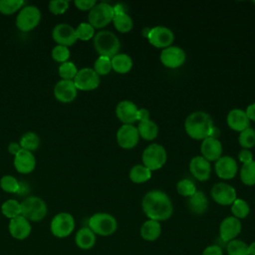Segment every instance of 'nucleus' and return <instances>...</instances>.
<instances>
[{"mask_svg": "<svg viewBox=\"0 0 255 255\" xmlns=\"http://www.w3.org/2000/svg\"><path fill=\"white\" fill-rule=\"evenodd\" d=\"M242 224L238 218L234 216L225 217L219 225V237L223 242L227 243L233 239H236V237L240 234Z\"/></svg>", "mask_w": 255, "mask_h": 255, "instance_id": "2eb2a0df", "label": "nucleus"}, {"mask_svg": "<svg viewBox=\"0 0 255 255\" xmlns=\"http://www.w3.org/2000/svg\"><path fill=\"white\" fill-rule=\"evenodd\" d=\"M8 230L13 238L17 240H24L30 235L32 227L29 220H27L24 216L19 215L15 218L10 219L8 224Z\"/></svg>", "mask_w": 255, "mask_h": 255, "instance_id": "a211bd4d", "label": "nucleus"}, {"mask_svg": "<svg viewBox=\"0 0 255 255\" xmlns=\"http://www.w3.org/2000/svg\"><path fill=\"white\" fill-rule=\"evenodd\" d=\"M69 1L67 0H53L49 2V11L54 15L64 14L69 8Z\"/></svg>", "mask_w": 255, "mask_h": 255, "instance_id": "a18cd8bd", "label": "nucleus"}, {"mask_svg": "<svg viewBox=\"0 0 255 255\" xmlns=\"http://www.w3.org/2000/svg\"><path fill=\"white\" fill-rule=\"evenodd\" d=\"M74 4L79 10L88 11L91 10L97 4V2L96 0H76Z\"/></svg>", "mask_w": 255, "mask_h": 255, "instance_id": "49530a36", "label": "nucleus"}, {"mask_svg": "<svg viewBox=\"0 0 255 255\" xmlns=\"http://www.w3.org/2000/svg\"><path fill=\"white\" fill-rule=\"evenodd\" d=\"M96 234L87 226L78 230L75 236L76 245L83 250H89L96 244Z\"/></svg>", "mask_w": 255, "mask_h": 255, "instance_id": "a878e982", "label": "nucleus"}, {"mask_svg": "<svg viewBox=\"0 0 255 255\" xmlns=\"http://www.w3.org/2000/svg\"><path fill=\"white\" fill-rule=\"evenodd\" d=\"M0 187L9 193H18L20 188V183L16 177L13 175H3L0 179Z\"/></svg>", "mask_w": 255, "mask_h": 255, "instance_id": "4c0bfd02", "label": "nucleus"}, {"mask_svg": "<svg viewBox=\"0 0 255 255\" xmlns=\"http://www.w3.org/2000/svg\"><path fill=\"white\" fill-rule=\"evenodd\" d=\"M214 168L217 176L222 179L233 178L236 175L238 170L235 159L228 155L221 156L219 159H217L215 161Z\"/></svg>", "mask_w": 255, "mask_h": 255, "instance_id": "412c9836", "label": "nucleus"}, {"mask_svg": "<svg viewBox=\"0 0 255 255\" xmlns=\"http://www.w3.org/2000/svg\"><path fill=\"white\" fill-rule=\"evenodd\" d=\"M138 134L140 137H142L145 140H152L157 136L158 133V127L157 125L150 121H142L138 123V126L136 127Z\"/></svg>", "mask_w": 255, "mask_h": 255, "instance_id": "c85d7f7f", "label": "nucleus"}, {"mask_svg": "<svg viewBox=\"0 0 255 255\" xmlns=\"http://www.w3.org/2000/svg\"><path fill=\"white\" fill-rule=\"evenodd\" d=\"M41 21V12L34 5L22 7L16 17V26L22 32H29L35 29Z\"/></svg>", "mask_w": 255, "mask_h": 255, "instance_id": "6e6552de", "label": "nucleus"}, {"mask_svg": "<svg viewBox=\"0 0 255 255\" xmlns=\"http://www.w3.org/2000/svg\"><path fill=\"white\" fill-rule=\"evenodd\" d=\"M147 40L150 45L154 46L155 48H167L171 46L174 41L173 32L163 26H155L150 28Z\"/></svg>", "mask_w": 255, "mask_h": 255, "instance_id": "f8f14e48", "label": "nucleus"}, {"mask_svg": "<svg viewBox=\"0 0 255 255\" xmlns=\"http://www.w3.org/2000/svg\"><path fill=\"white\" fill-rule=\"evenodd\" d=\"M141 238L145 241H155L161 234V226L158 221L147 219L139 229Z\"/></svg>", "mask_w": 255, "mask_h": 255, "instance_id": "bb28decb", "label": "nucleus"}, {"mask_svg": "<svg viewBox=\"0 0 255 255\" xmlns=\"http://www.w3.org/2000/svg\"><path fill=\"white\" fill-rule=\"evenodd\" d=\"M77 88L72 80H60L54 87V97L61 103L68 104L77 97Z\"/></svg>", "mask_w": 255, "mask_h": 255, "instance_id": "f3484780", "label": "nucleus"}, {"mask_svg": "<svg viewBox=\"0 0 255 255\" xmlns=\"http://www.w3.org/2000/svg\"><path fill=\"white\" fill-rule=\"evenodd\" d=\"M189 171L199 181H205L210 177V162L201 155H196L189 162Z\"/></svg>", "mask_w": 255, "mask_h": 255, "instance_id": "aec40b11", "label": "nucleus"}, {"mask_svg": "<svg viewBox=\"0 0 255 255\" xmlns=\"http://www.w3.org/2000/svg\"><path fill=\"white\" fill-rule=\"evenodd\" d=\"M212 118L205 112L197 111L187 116L184 121V129L193 139L203 140L210 137L214 128Z\"/></svg>", "mask_w": 255, "mask_h": 255, "instance_id": "f03ea898", "label": "nucleus"}, {"mask_svg": "<svg viewBox=\"0 0 255 255\" xmlns=\"http://www.w3.org/2000/svg\"><path fill=\"white\" fill-rule=\"evenodd\" d=\"M21 149H22V148H21V146H20V144H19L18 142H10L9 145H8V151H9L11 154H13L14 156H15Z\"/></svg>", "mask_w": 255, "mask_h": 255, "instance_id": "603ef678", "label": "nucleus"}, {"mask_svg": "<svg viewBox=\"0 0 255 255\" xmlns=\"http://www.w3.org/2000/svg\"><path fill=\"white\" fill-rule=\"evenodd\" d=\"M24 5L23 0H0V13L3 15H12Z\"/></svg>", "mask_w": 255, "mask_h": 255, "instance_id": "e433bc0d", "label": "nucleus"}, {"mask_svg": "<svg viewBox=\"0 0 255 255\" xmlns=\"http://www.w3.org/2000/svg\"><path fill=\"white\" fill-rule=\"evenodd\" d=\"M201 156L210 161H216L221 157L222 144L218 138L206 137L202 140L200 145Z\"/></svg>", "mask_w": 255, "mask_h": 255, "instance_id": "4be33fe9", "label": "nucleus"}, {"mask_svg": "<svg viewBox=\"0 0 255 255\" xmlns=\"http://www.w3.org/2000/svg\"><path fill=\"white\" fill-rule=\"evenodd\" d=\"M210 194L217 204L224 206L231 205L237 198L235 188L225 182L215 183L210 190Z\"/></svg>", "mask_w": 255, "mask_h": 255, "instance_id": "9b49d317", "label": "nucleus"}, {"mask_svg": "<svg viewBox=\"0 0 255 255\" xmlns=\"http://www.w3.org/2000/svg\"><path fill=\"white\" fill-rule=\"evenodd\" d=\"M51 55H52L53 60H55L58 63L63 64L68 61V59L70 57V50L68 47L57 45L53 48Z\"/></svg>", "mask_w": 255, "mask_h": 255, "instance_id": "c03bdc74", "label": "nucleus"}, {"mask_svg": "<svg viewBox=\"0 0 255 255\" xmlns=\"http://www.w3.org/2000/svg\"><path fill=\"white\" fill-rule=\"evenodd\" d=\"M76 34L78 40L88 41L95 37V28L89 22H82L76 28Z\"/></svg>", "mask_w": 255, "mask_h": 255, "instance_id": "ea45409f", "label": "nucleus"}, {"mask_svg": "<svg viewBox=\"0 0 255 255\" xmlns=\"http://www.w3.org/2000/svg\"><path fill=\"white\" fill-rule=\"evenodd\" d=\"M176 191L181 196L189 197V196H191L196 191V187H195L194 183L190 179L183 178V179H181V180H179L177 182V184H176Z\"/></svg>", "mask_w": 255, "mask_h": 255, "instance_id": "37998d69", "label": "nucleus"}, {"mask_svg": "<svg viewBox=\"0 0 255 255\" xmlns=\"http://www.w3.org/2000/svg\"><path fill=\"white\" fill-rule=\"evenodd\" d=\"M240 179L245 185H255V160L242 165L240 169Z\"/></svg>", "mask_w": 255, "mask_h": 255, "instance_id": "72a5a7b5", "label": "nucleus"}, {"mask_svg": "<svg viewBox=\"0 0 255 255\" xmlns=\"http://www.w3.org/2000/svg\"><path fill=\"white\" fill-rule=\"evenodd\" d=\"M253 3H254V4H255V1H254V2H253Z\"/></svg>", "mask_w": 255, "mask_h": 255, "instance_id": "4d7b16f0", "label": "nucleus"}, {"mask_svg": "<svg viewBox=\"0 0 255 255\" xmlns=\"http://www.w3.org/2000/svg\"><path fill=\"white\" fill-rule=\"evenodd\" d=\"M137 107L130 101H121L116 108V115L124 125H132L137 121Z\"/></svg>", "mask_w": 255, "mask_h": 255, "instance_id": "6ab92c4d", "label": "nucleus"}, {"mask_svg": "<svg viewBox=\"0 0 255 255\" xmlns=\"http://www.w3.org/2000/svg\"><path fill=\"white\" fill-rule=\"evenodd\" d=\"M19 144H20L21 148L32 152L39 147L40 137L37 133H35L33 131H28L22 135Z\"/></svg>", "mask_w": 255, "mask_h": 255, "instance_id": "2f4dec72", "label": "nucleus"}, {"mask_svg": "<svg viewBox=\"0 0 255 255\" xmlns=\"http://www.w3.org/2000/svg\"><path fill=\"white\" fill-rule=\"evenodd\" d=\"M249 212H250L249 204L241 198H236L235 201L231 204L232 216L238 218L239 220L246 218L248 216Z\"/></svg>", "mask_w": 255, "mask_h": 255, "instance_id": "c9c22d12", "label": "nucleus"}, {"mask_svg": "<svg viewBox=\"0 0 255 255\" xmlns=\"http://www.w3.org/2000/svg\"><path fill=\"white\" fill-rule=\"evenodd\" d=\"M88 227L96 235L110 236L117 231L118 222L112 214L106 212H98L89 218Z\"/></svg>", "mask_w": 255, "mask_h": 255, "instance_id": "20e7f679", "label": "nucleus"}, {"mask_svg": "<svg viewBox=\"0 0 255 255\" xmlns=\"http://www.w3.org/2000/svg\"><path fill=\"white\" fill-rule=\"evenodd\" d=\"M238 142L245 149H249V148L253 147L255 145V130H254V128H251L249 127L246 129L242 130L239 133Z\"/></svg>", "mask_w": 255, "mask_h": 255, "instance_id": "58836bf2", "label": "nucleus"}, {"mask_svg": "<svg viewBox=\"0 0 255 255\" xmlns=\"http://www.w3.org/2000/svg\"><path fill=\"white\" fill-rule=\"evenodd\" d=\"M58 72H59V76L62 78V80H72L73 81L78 73V69L73 62L67 61L60 65Z\"/></svg>", "mask_w": 255, "mask_h": 255, "instance_id": "a19ab883", "label": "nucleus"}, {"mask_svg": "<svg viewBox=\"0 0 255 255\" xmlns=\"http://www.w3.org/2000/svg\"><path fill=\"white\" fill-rule=\"evenodd\" d=\"M112 22L114 24V27L121 33L129 32L133 26L132 19L128 15V13L115 15Z\"/></svg>", "mask_w": 255, "mask_h": 255, "instance_id": "473e14b6", "label": "nucleus"}, {"mask_svg": "<svg viewBox=\"0 0 255 255\" xmlns=\"http://www.w3.org/2000/svg\"><path fill=\"white\" fill-rule=\"evenodd\" d=\"M201 255H223V250L219 245L211 244L202 251Z\"/></svg>", "mask_w": 255, "mask_h": 255, "instance_id": "de8ad7c7", "label": "nucleus"}, {"mask_svg": "<svg viewBox=\"0 0 255 255\" xmlns=\"http://www.w3.org/2000/svg\"><path fill=\"white\" fill-rule=\"evenodd\" d=\"M14 167L15 169L22 174L30 173L34 170L36 166V159L34 154L31 151L26 149H21L15 156H14Z\"/></svg>", "mask_w": 255, "mask_h": 255, "instance_id": "5701e85b", "label": "nucleus"}, {"mask_svg": "<svg viewBox=\"0 0 255 255\" xmlns=\"http://www.w3.org/2000/svg\"><path fill=\"white\" fill-rule=\"evenodd\" d=\"M167 158L165 148L158 143H151L147 145L141 154L142 163L149 170H157L161 168Z\"/></svg>", "mask_w": 255, "mask_h": 255, "instance_id": "423d86ee", "label": "nucleus"}, {"mask_svg": "<svg viewBox=\"0 0 255 255\" xmlns=\"http://www.w3.org/2000/svg\"><path fill=\"white\" fill-rule=\"evenodd\" d=\"M238 158L239 160L245 164V163H248L250 161L253 160V154L252 152L249 150V149H245V148H242L239 153H238Z\"/></svg>", "mask_w": 255, "mask_h": 255, "instance_id": "09e8293b", "label": "nucleus"}, {"mask_svg": "<svg viewBox=\"0 0 255 255\" xmlns=\"http://www.w3.org/2000/svg\"><path fill=\"white\" fill-rule=\"evenodd\" d=\"M146 120H149L148 110H146L144 108L138 109V111H137V121L142 122V121H146Z\"/></svg>", "mask_w": 255, "mask_h": 255, "instance_id": "3c124183", "label": "nucleus"}, {"mask_svg": "<svg viewBox=\"0 0 255 255\" xmlns=\"http://www.w3.org/2000/svg\"><path fill=\"white\" fill-rule=\"evenodd\" d=\"M113 6L106 2L97 3L89 12L88 21L95 28L100 29L110 24L114 19Z\"/></svg>", "mask_w": 255, "mask_h": 255, "instance_id": "0eeeda50", "label": "nucleus"}, {"mask_svg": "<svg viewBox=\"0 0 255 255\" xmlns=\"http://www.w3.org/2000/svg\"><path fill=\"white\" fill-rule=\"evenodd\" d=\"M226 123L231 129L241 132L249 128L250 120L247 118L245 111L241 109H233L228 113Z\"/></svg>", "mask_w": 255, "mask_h": 255, "instance_id": "b1692460", "label": "nucleus"}, {"mask_svg": "<svg viewBox=\"0 0 255 255\" xmlns=\"http://www.w3.org/2000/svg\"><path fill=\"white\" fill-rule=\"evenodd\" d=\"M254 130H255V128H254Z\"/></svg>", "mask_w": 255, "mask_h": 255, "instance_id": "13d9d810", "label": "nucleus"}, {"mask_svg": "<svg viewBox=\"0 0 255 255\" xmlns=\"http://www.w3.org/2000/svg\"><path fill=\"white\" fill-rule=\"evenodd\" d=\"M149 31H150V28H147V27H144L143 29H142V36L144 37V38H146L147 39V37H148V34H149Z\"/></svg>", "mask_w": 255, "mask_h": 255, "instance_id": "6e6d98bb", "label": "nucleus"}, {"mask_svg": "<svg viewBox=\"0 0 255 255\" xmlns=\"http://www.w3.org/2000/svg\"><path fill=\"white\" fill-rule=\"evenodd\" d=\"M161 64L169 69H176L182 66L185 62V52L177 46H169L162 49L159 56Z\"/></svg>", "mask_w": 255, "mask_h": 255, "instance_id": "ddd939ff", "label": "nucleus"}, {"mask_svg": "<svg viewBox=\"0 0 255 255\" xmlns=\"http://www.w3.org/2000/svg\"><path fill=\"white\" fill-rule=\"evenodd\" d=\"M139 139L136 127L132 125H123L117 131V141L125 149L134 147Z\"/></svg>", "mask_w": 255, "mask_h": 255, "instance_id": "dca6fc26", "label": "nucleus"}, {"mask_svg": "<svg viewBox=\"0 0 255 255\" xmlns=\"http://www.w3.org/2000/svg\"><path fill=\"white\" fill-rule=\"evenodd\" d=\"M50 229L55 237H68L75 229V219L69 212H60L51 220Z\"/></svg>", "mask_w": 255, "mask_h": 255, "instance_id": "1a4fd4ad", "label": "nucleus"}, {"mask_svg": "<svg viewBox=\"0 0 255 255\" xmlns=\"http://www.w3.org/2000/svg\"><path fill=\"white\" fill-rule=\"evenodd\" d=\"M112 69L119 74H127L132 68V60L128 54H117L111 59Z\"/></svg>", "mask_w": 255, "mask_h": 255, "instance_id": "cd10ccee", "label": "nucleus"}, {"mask_svg": "<svg viewBox=\"0 0 255 255\" xmlns=\"http://www.w3.org/2000/svg\"><path fill=\"white\" fill-rule=\"evenodd\" d=\"M20 204L21 215L29 221H41L46 217L48 213V207L46 202L38 196L26 197L22 202H20Z\"/></svg>", "mask_w": 255, "mask_h": 255, "instance_id": "39448f33", "label": "nucleus"}, {"mask_svg": "<svg viewBox=\"0 0 255 255\" xmlns=\"http://www.w3.org/2000/svg\"><path fill=\"white\" fill-rule=\"evenodd\" d=\"M248 252L249 255H255V241L248 244Z\"/></svg>", "mask_w": 255, "mask_h": 255, "instance_id": "5fc2aeb1", "label": "nucleus"}, {"mask_svg": "<svg viewBox=\"0 0 255 255\" xmlns=\"http://www.w3.org/2000/svg\"><path fill=\"white\" fill-rule=\"evenodd\" d=\"M141 208L148 219L165 221L173 212L170 198L161 190H150L144 194L141 200Z\"/></svg>", "mask_w": 255, "mask_h": 255, "instance_id": "f257e3e1", "label": "nucleus"}, {"mask_svg": "<svg viewBox=\"0 0 255 255\" xmlns=\"http://www.w3.org/2000/svg\"><path fill=\"white\" fill-rule=\"evenodd\" d=\"M1 212L9 219L15 218L21 215V204L16 199H8L2 203Z\"/></svg>", "mask_w": 255, "mask_h": 255, "instance_id": "7c9ffc66", "label": "nucleus"}, {"mask_svg": "<svg viewBox=\"0 0 255 255\" xmlns=\"http://www.w3.org/2000/svg\"><path fill=\"white\" fill-rule=\"evenodd\" d=\"M128 177L133 183H143L150 179L151 170H149L143 164H135L130 168Z\"/></svg>", "mask_w": 255, "mask_h": 255, "instance_id": "c756f323", "label": "nucleus"}, {"mask_svg": "<svg viewBox=\"0 0 255 255\" xmlns=\"http://www.w3.org/2000/svg\"><path fill=\"white\" fill-rule=\"evenodd\" d=\"M227 255H249L248 244L240 239H233L226 243Z\"/></svg>", "mask_w": 255, "mask_h": 255, "instance_id": "f704fd0d", "label": "nucleus"}, {"mask_svg": "<svg viewBox=\"0 0 255 255\" xmlns=\"http://www.w3.org/2000/svg\"><path fill=\"white\" fill-rule=\"evenodd\" d=\"M94 47L100 56L112 59L119 54L121 43L119 38L111 31H100L94 37Z\"/></svg>", "mask_w": 255, "mask_h": 255, "instance_id": "7ed1b4c3", "label": "nucleus"}, {"mask_svg": "<svg viewBox=\"0 0 255 255\" xmlns=\"http://www.w3.org/2000/svg\"><path fill=\"white\" fill-rule=\"evenodd\" d=\"M247 118L250 121H255V103L249 105L245 111Z\"/></svg>", "mask_w": 255, "mask_h": 255, "instance_id": "864d4df0", "label": "nucleus"}, {"mask_svg": "<svg viewBox=\"0 0 255 255\" xmlns=\"http://www.w3.org/2000/svg\"><path fill=\"white\" fill-rule=\"evenodd\" d=\"M187 207L191 213L202 215L208 209V199L202 191H195L191 196L187 197Z\"/></svg>", "mask_w": 255, "mask_h": 255, "instance_id": "393cba45", "label": "nucleus"}, {"mask_svg": "<svg viewBox=\"0 0 255 255\" xmlns=\"http://www.w3.org/2000/svg\"><path fill=\"white\" fill-rule=\"evenodd\" d=\"M77 90L93 91L100 85V76L91 68H83L78 70V73L73 80Z\"/></svg>", "mask_w": 255, "mask_h": 255, "instance_id": "9d476101", "label": "nucleus"}, {"mask_svg": "<svg viewBox=\"0 0 255 255\" xmlns=\"http://www.w3.org/2000/svg\"><path fill=\"white\" fill-rule=\"evenodd\" d=\"M52 38L58 45L65 47L74 45L78 40L76 29L67 23L56 25L52 31Z\"/></svg>", "mask_w": 255, "mask_h": 255, "instance_id": "4468645a", "label": "nucleus"}, {"mask_svg": "<svg viewBox=\"0 0 255 255\" xmlns=\"http://www.w3.org/2000/svg\"><path fill=\"white\" fill-rule=\"evenodd\" d=\"M112 70V62L111 59L108 57L100 56L94 64V71L99 76H105L108 75Z\"/></svg>", "mask_w": 255, "mask_h": 255, "instance_id": "79ce46f5", "label": "nucleus"}, {"mask_svg": "<svg viewBox=\"0 0 255 255\" xmlns=\"http://www.w3.org/2000/svg\"><path fill=\"white\" fill-rule=\"evenodd\" d=\"M114 9V13L115 15H119V14H127L128 12V8L127 5L124 3H118L115 6H113Z\"/></svg>", "mask_w": 255, "mask_h": 255, "instance_id": "8fccbe9b", "label": "nucleus"}]
</instances>
